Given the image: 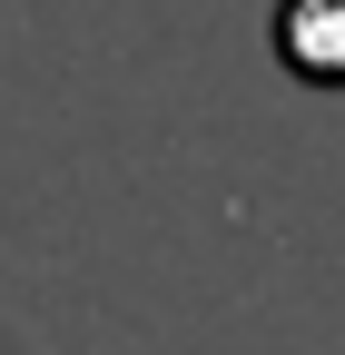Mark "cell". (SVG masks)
I'll return each mask as SVG.
<instances>
[{
  "label": "cell",
  "mask_w": 345,
  "mask_h": 355,
  "mask_svg": "<svg viewBox=\"0 0 345 355\" xmlns=\"http://www.w3.org/2000/svg\"><path fill=\"white\" fill-rule=\"evenodd\" d=\"M276 60L306 79H345V0H276Z\"/></svg>",
  "instance_id": "1"
}]
</instances>
